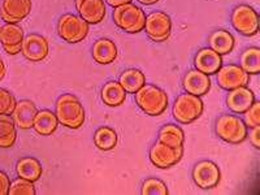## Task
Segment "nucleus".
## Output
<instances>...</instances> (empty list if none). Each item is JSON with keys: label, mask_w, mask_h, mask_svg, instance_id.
I'll return each instance as SVG.
<instances>
[{"label": "nucleus", "mask_w": 260, "mask_h": 195, "mask_svg": "<svg viewBox=\"0 0 260 195\" xmlns=\"http://www.w3.org/2000/svg\"><path fill=\"white\" fill-rule=\"evenodd\" d=\"M136 102L146 115L159 116L168 107V95L154 85H143L136 92Z\"/></svg>", "instance_id": "2"}, {"label": "nucleus", "mask_w": 260, "mask_h": 195, "mask_svg": "<svg viewBox=\"0 0 260 195\" xmlns=\"http://www.w3.org/2000/svg\"><path fill=\"white\" fill-rule=\"evenodd\" d=\"M92 57L99 64H111L117 57V47L110 39H99L92 47Z\"/></svg>", "instance_id": "20"}, {"label": "nucleus", "mask_w": 260, "mask_h": 195, "mask_svg": "<svg viewBox=\"0 0 260 195\" xmlns=\"http://www.w3.org/2000/svg\"><path fill=\"white\" fill-rule=\"evenodd\" d=\"M76 7L87 24H99L106 17L107 8L104 0H76Z\"/></svg>", "instance_id": "15"}, {"label": "nucleus", "mask_w": 260, "mask_h": 195, "mask_svg": "<svg viewBox=\"0 0 260 195\" xmlns=\"http://www.w3.org/2000/svg\"><path fill=\"white\" fill-rule=\"evenodd\" d=\"M21 52L30 61H43L50 52L47 39L45 37L39 36V34H29L24 38Z\"/></svg>", "instance_id": "12"}, {"label": "nucleus", "mask_w": 260, "mask_h": 195, "mask_svg": "<svg viewBox=\"0 0 260 195\" xmlns=\"http://www.w3.org/2000/svg\"><path fill=\"white\" fill-rule=\"evenodd\" d=\"M94 142L95 146L102 151L113 150L117 145V133L111 127H99L95 132Z\"/></svg>", "instance_id": "28"}, {"label": "nucleus", "mask_w": 260, "mask_h": 195, "mask_svg": "<svg viewBox=\"0 0 260 195\" xmlns=\"http://www.w3.org/2000/svg\"><path fill=\"white\" fill-rule=\"evenodd\" d=\"M250 80V74L246 73L238 65H225L217 71V82L225 90H233L246 86Z\"/></svg>", "instance_id": "11"}, {"label": "nucleus", "mask_w": 260, "mask_h": 195, "mask_svg": "<svg viewBox=\"0 0 260 195\" xmlns=\"http://www.w3.org/2000/svg\"><path fill=\"white\" fill-rule=\"evenodd\" d=\"M125 99H126V91H125L120 82L111 81V82L106 83L103 89H102V101L107 106H121V104H124Z\"/></svg>", "instance_id": "22"}, {"label": "nucleus", "mask_w": 260, "mask_h": 195, "mask_svg": "<svg viewBox=\"0 0 260 195\" xmlns=\"http://www.w3.org/2000/svg\"><path fill=\"white\" fill-rule=\"evenodd\" d=\"M210 46L219 55H226L233 50L234 38L229 31L217 30L210 37Z\"/></svg>", "instance_id": "25"}, {"label": "nucleus", "mask_w": 260, "mask_h": 195, "mask_svg": "<svg viewBox=\"0 0 260 195\" xmlns=\"http://www.w3.org/2000/svg\"><path fill=\"white\" fill-rule=\"evenodd\" d=\"M139 3H142V4H146V6H151V4H155L157 3L159 0H138Z\"/></svg>", "instance_id": "38"}, {"label": "nucleus", "mask_w": 260, "mask_h": 195, "mask_svg": "<svg viewBox=\"0 0 260 195\" xmlns=\"http://www.w3.org/2000/svg\"><path fill=\"white\" fill-rule=\"evenodd\" d=\"M255 102L254 92L246 86L242 87H237V89L231 90L228 94L226 103L229 110L233 111L234 113H245L246 111L252 106Z\"/></svg>", "instance_id": "16"}, {"label": "nucleus", "mask_w": 260, "mask_h": 195, "mask_svg": "<svg viewBox=\"0 0 260 195\" xmlns=\"http://www.w3.org/2000/svg\"><path fill=\"white\" fill-rule=\"evenodd\" d=\"M148 38L154 42H164L172 31V21L167 13L152 12L146 17L145 29Z\"/></svg>", "instance_id": "8"}, {"label": "nucleus", "mask_w": 260, "mask_h": 195, "mask_svg": "<svg viewBox=\"0 0 260 195\" xmlns=\"http://www.w3.org/2000/svg\"><path fill=\"white\" fill-rule=\"evenodd\" d=\"M216 133L225 142L238 145L247 138V126L240 117L224 115L216 122Z\"/></svg>", "instance_id": "4"}, {"label": "nucleus", "mask_w": 260, "mask_h": 195, "mask_svg": "<svg viewBox=\"0 0 260 195\" xmlns=\"http://www.w3.org/2000/svg\"><path fill=\"white\" fill-rule=\"evenodd\" d=\"M142 194L143 195H167L168 194V189L167 185L162 181L157 180V178H148L145 181L142 186Z\"/></svg>", "instance_id": "30"}, {"label": "nucleus", "mask_w": 260, "mask_h": 195, "mask_svg": "<svg viewBox=\"0 0 260 195\" xmlns=\"http://www.w3.org/2000/svg\"><path fill=\"white\" fill-rule=\"evenodd\" d=\"M120 83L129 94H136L143 85H146L145 74L138 69H127L120 77Z\"/></svg>", "instance_id": "26"}, {"label": "nucleus", "mask_w": 260, "mask_h": 195, "mask_svg": "<svg viewBox=\"0 0 260 195\" xmlns=\"http://www.w3.org/2000/svg\"><path fill=\"white\" fill-rule=\"evenodd\" d=\"M185 141L183 130L177 125H166L159 132V142L171 147H182Z\"/></svg>", "instance_id": "27"}, {"label": "nucleus", "mask_w": 260, "mask_h": 195, "mask_svg": "<svg viewBox=\"0 0 260 195\" xmlns=\"http://www.w3.org/2000/svg\"><path fill=\"white\" fill-rule=\"evenodd\" d=\"M24 38V30L17 24H7L0 29V43L9 55L21 52Z\"/></svg>", "instance_id": "14"}, {"label": "nucleus", "mask_w": 260, "mask_h": 195, "mask_svg": "<svg viewBox=\"0 0 260 195\" xmlns=\"http://www.w3.org/2000/svg\"><path fill=\"white\" fill-rule=\"evenodd\" d=\"M16 103L17 102L11 92L0 89V115H12Z\"/></svg>", "instance_id": "32"}, {"label": "nucleus", "mask_w": 260, "mask_h": 195, "mask_svg": "<svg viewBox=\"0 0 260 195\" xmlns=\"http://www.w3.org/2000/svg\"><path fill=\"white\" fill-rule=\"evenodd\" d=\"M38 113L36 104L31 101H20L16 103L15 110L12 112V118L15 124L17 125L20 129H31L32 124H34V118Z\"/></svg>", "instance_id": "18"}, {"label": "nucleus", "mask_w": 260, "mask_h": 195, "mask_svg": "<svg viewBox=\"0 0 260 195\" xmlns=\"http://www.w3.org/2000/svg\"><path fill=\"white\" fill-rule=\"evenodd\" d=\"M183 89L197 96L207 94L211 89V80L207 74L199 71H190L183 78Z\"/></svg>", "instance_id": "19"}, {"label": "nucleus", "mask_w": 260, "mask_h": 195, "mask_svg": "<svg viewBox=\"0 0 260 195\" xmlns=\"http://www.w3.org/2000/svg\"><path fill=\"white\" fill-rule=\"evenodd\" d=\"M192 180L201 189H213L220 181L219 167L210 160L198 162L192 169Z\"/></svg>", "instance_id": "10"}, {"label": "nucleus", "mask_w": 260, "mask_h": 195, "mask_svg": "<svg viewBox=\"0 0 260 195\" xmlns=\"http://www.w3.org/2000/svg\"><path fill=\"white\" fill-rule=\"evenodd\" d=\"M56 117L69 129H80L85 122V110L73 94H64L56 102Z\"/></svg>", "instance_id": "1"}, {"label": "nucleus", "mask_w": 260, "mask_h": 195, "mask_svg": "<svg viewBox=\"0 0 260 195\" xmlns=\"http://www.w3.org/2000/svg\"><path fill=\"white\" fill-rule=\"evenodd\" d=\"M34 194H36V189H34L32 182L20 177L11 183L8 195H34Z\"/></svg>", "instance_id": "31"}, {"label": "nucleus", "mask_w": 260, "mask_h": 195, "mask_svg": "<svg viewBox=\"0 0 260 195\" xmlns=\"http://www.w3.org/2000/svg\"><path fill=\"white\" fill-rule=\"evenodd\" d=\"M241 68L247 74H257L260 72V50L251 47L241 56Z\"/></svg>", "instance_id": "29"}, {"label": "nucleus", "mask_w": 260, "mask_h": 195, "mask_svg": "<svg viewBox=\"0 0 260 195\" xmlns=\"http://www.w3.org/2000/svg\"><path fill=\"white\" fill-rule=\"evenodd\" d=\"M232 25L237 31L252 37L259 31V16L250 6H238L232 12Z\"/></svg>", "instance_id": "7"}, {"label": "nucleus", "mask_w": 260, "mask_h": 195, "mask_svg": "<svg viewBox=\"0 0 260 195\" xmlns=\"http://www.w3.org/2000/svg\"><path fill=\"white\" fill-rule=\"evenodd\" d=\"M59 36L68 43H78L89 34V24L76 15H64L57 25Z\"/></svg>", "instance_id": "6"}, {"label": "nucleus", "mask_w": 260, "mask_h": 195, "mask_svg": "<svg viewBox=\"0 0 260 195\" xmlns=\"http://www.w3.org/2000/svg\"><path fill=\"white\" fill-rule=\"evenodd\" d=\"M0 29H2V27H0Z\"/></svg>", "instance_id": "39"}, {"label": "nucleus", "mask_w": 260, "mask_h": 195, "mask_svg": "<svg viewBox=\"0 0 260 195\" xmlns=\"http://www.w3.org/2000/svg\"><path fill=\"white\" fill-rule=\"evenodd\" d=\"M221 55L215 52L212 48H202L197 53V56H195V67H197V71L207 74V76L217 73V71L221 68Z\"/></svg>", "instance_id": "17"}, {"label": "nucleus", "mask_w": 260, "mask_h": 195, "mask_svg": "<svg viewBox=\"0 0 260 195\" xmlns=\"http://www.w3.org/2000/svg\"><path fill=\"white\" fill-rule=\"evenodd\" d=\"M31 11V0H3L2 18L7 24H17L24 21Z\"/></svg>", "instance_id": "13"}, {"label": "nucleus", "mask_w": 260, "mask_h": 195, "mask_svg": "<svg viewBox=\"0 0 260 195\" xmlns=\"http://www.w3.org/2000/svg\"><path fill=\"white\" fill-rule=\"evenodd\" d=\"M250 141L254 147L260 148V125L252 127V132L250 133Z\"/></svg>", "instance_id": "35"}, {"label": "nucleus", "mask_w": 260, "mask_h": 195, "mask_svg": "<svg viewBox=\"0 0 260 195\" xmlns=\"http://www.w3.org/2000/svg\"><path fill=\"white\" fill-rule=\"evenodd\" d=\"M6 72H7L6 64H4L3 59L0 57V81H3L4 76H6Z\"/></svg>", "instance_id": "37"}, {"label": "nucleus", "mask_w": 260, "mask_h": 195, "mask_svg": "<svg viewBox=\"0 0 260 195\" xmlns=\"http://www.w3.org/2000/svg\"><path fill=\"white\" fill-rule=\"evenodd\" d=\"M203 113V102L197 95L186 92L177 98L173 106V116L181 124H191Z\"/></svg>", "instance_id": "5"}, {"label": "nucleus", "mask_w": 260, "mask_h": 195, "mask_svg": "<svg viewBox=\"0 0 260 195\" xmlns=\"http://www.w3.org/2000/svg\"><path fill=\"white\" fill-rule=\"evenodd\" d=\"M9 187H11L9 177L4 173V172L0 171V195H8Z\"/></svg>", "instance_id": "34"}, {"label": "nucleus", "mask_w": 260, "mask_h": 195, "mask_svg": "<svg viewBox=\"0 0 260 195\" xmlns=\"http://www.w3.org/2000/svg\"><path fill=\"white\" fill-rule=\"evenodd\" d=\"M245 115V124L246 126L254 127L260 125V103L259 102H254L252 106L246 111Z\"/></svg>", "instance_id": "33"}, {"label": "nucleus", "mask_w": 260, "mask_h": 195, "mask_svg": "<svg viewBox=\"0 0 260 195\" xmlns=\"http://www.w3.org/2000/svg\"><path fill=\"white\" fill-rule=\"evenodd\" d=\"M17 175L24 180L36 182L42 176V166L41 162L34 157H24L17 162L16 166Z\"/></svg>", "instance_id": "23"}, {"label": "nucleus", "mask_w": 260, "mask_h": 195, "mask_svg": "<svg viewBox=\"0 0 260 195\" xmlns=\"http://www.w3.org/2000/svg\"><path fill=\"white\" fill-rule=\"evenodd\" d=\"M182 147H171L161 142H157L151 147L150 160L157 168L166 169L176 166L182 157Z\"/></svg>", "instance_id": "9"}, {"label": "nucleus", "mask_w": 260, "mask_h": 195, "mask_svg": "<svg viewBox=\"0 0 260 195\" xmlns=\"http://www.w3.org/2000/svg\"><path fill=\"white\" fill-rule=\"evenodd\" d=\"M57 125H59V120L56 117V113H53L52 111L43 110L39 111L36 115L32 127L41 136H52V133L56 132Z\"/></svg>", "instance_id": "21"}, {"label": "nucleus", "mask_w": 260, "mask_h": 195, "mask_svg": "<svg viewBox=\"0 0 260 195\" xmlns=\"http://www.w3.org/2000/svg\"><path fill=\"white\" fill-rule=\"evenodd\" d=\"M106 2L110 4L111 7L116 8V7H120V6H124V4L130 3L132 0H106Z\"/></svg>", "instance_id": "36"}, {"label": "nucleus", "mask_w": 260, "mask_h": 195, "mask_svg": "<svg viewBox=\"0 0 260 195\" xmlns=\"http://www.w3.org/2000/svg\"><path fill=\"white\" fill-rule=\"evenodd\" d=\"M17 132L13 118L0 115V148H9L16 143Z\"/></svg>", "instance_id": "24"}, {"label": "nucleus", "mask_w": 260, "mask_h": 195, "mask_svg": "<svg viewBox=\"0 0 260 195\" xmlns=\"http://www.w3.org/2000/svg\"><path fill=\"white\" fill-rule=\"evenodd\" d=\"M113 21L124 31L136 34L145 29L146 15L142 8L132 3L116 7L113 11Z\"/></svg>", "instance_id": "3"}]
</instances>
